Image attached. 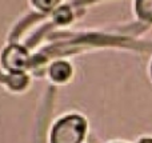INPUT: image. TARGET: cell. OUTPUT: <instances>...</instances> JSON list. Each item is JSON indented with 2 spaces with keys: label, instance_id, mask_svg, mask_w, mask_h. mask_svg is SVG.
<instances>
[{
  "label": "cell",
  "instance_id": "3957f363",
  "mask_svg": "<svg viewBox=\"0 0 152 143\" xmlns=\"http://www.w3.org/2000/svg\"><path fill=\"white\" fill-rule=\"evenodd\" d=\"M71 75V67L66 62H56L50 68V76L55 82H64Z\"/></svg>",
  "mask_w": 152,
  "mask_h": 143
},
{
  "label": "cell",
  "instance_id": "52a82bcc",
  "mask_svg": "<svg viewBox=\"0 0 152 143\" xmlns=\"http://www.w3.org/2000/svg\"><path fill=\"white\" fill-rule=\"evenodd\" d=\"M140 143H152V139H143L140 141Z\"/></svg>",
  "mask_w": 152,
  "mask_h": 143
},
{
  "label": "cell",
  "instance_id": "8992f818",
  "mask_svg": "<svg viewBox=\"0 0 152 143\" xmlns=\"http://www.w3.org/2000/svg\"><path fill=\"white\" fill-rule=\"evenodd\" d=\"M67 8L68 7H63V8H59L58 12L55 13V19L59 21V23H67V21L71 20V13H68V15H66L64 12H67Z\"/></svg>",
  "mask_w": 152,
  "mask_h": 143
},
{
  "label": "cell",
  "instance_id": "7a4b0ae2",
  "mask_svg": "<svg viewBox=\"0 0 152 143\" xmlns=\"http://www.w3.org/2000/svg\"><path fill=\"white\" fill-rule=\"evenodd\" d=\"M3 64L12 74L21 72L28 64V54L23 47L11 45L3 52Z\"/></svg>",
  "mask_w": 152,
  "mask_h": 143
},
{
  "label": "cell",
  "instance_id": "ba28073f",
  "mask_svg": "<svg viewBox=\"0 0 152 143\" xmlns=\"http://www.w3.org/2000/svg\"><path fill=\"white\" fill-rule=\"evenodd\" d=\"M151 74H152V67H151Z\"/></svg>",
  "mask_w": 152,
  "mask_h": 143
},
{
  "label": "cell",
  "instance_id": "5b68a950",
  "mask_svg": "<svg viewBox=\"0 0 152 143\" xmlns=\"http://www.w3.org/2000/svg\"><path fill=\"white\" fill-rule=\"evenodd\" d=\"M8 84L15 90H20L27 84V78L23 72H16L8 78Z\"/></svg>",
  "mask_w": 152,
  "mask_h": 143
},
{
  "label": "cell",
  "instance_id": "6da1fadb",
  "mask_svg": "<svg viewBox=\"0 0 152 143\" xmlns=\"http://www.w3.org/2000/svg\"><path fill=\"white\" fill-rule=\"evenodd\" d=\"M86 120L77 115H71L59 120L53 127L52 143H80L86 134Z\"/></svg>",
  "mask_w": 152,
  "mask_h": 143
},
{
  "label": "cell",
  "instance_id": "277c9868",
  "mask_svg": "<svg viewBox=\"0 0 152 143\" xmlns=\"http://www.w3.org/2000/svg\"><path fill=\"white\" fill-rule=\"evenodd\" d=\"M136 12L140 19L152 23V0H139V1H136Z\"/></svg>",
  "mask_w": 152,
  "mask_h": 143
}]
</instances>
